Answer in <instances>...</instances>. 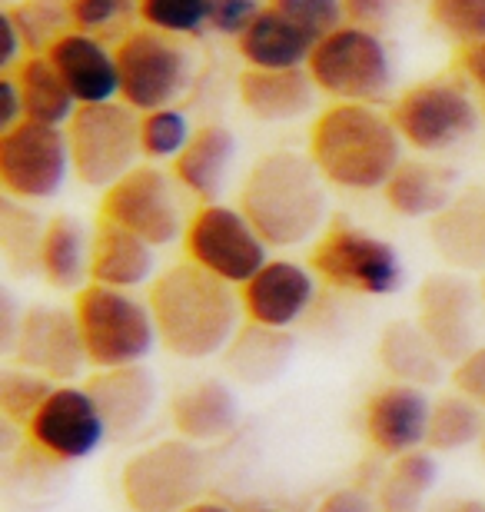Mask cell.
<instances>
[{
	"label": "cell",
	"instance_id": "obj_50",
	"mask_svg": "<svg viewBox=\"0 0 485 512\" xmlns=\"http://www.w3.org/2000/svg\"><path fill=\"white\" fill-rule=\"evenodd\" d=\"M426 512H485L479 499H466V496H446L439 503L426 506Z\"/></svg>",
	"mask_w": 485,
	"mask_h": 512
},
{
	"label": "cell",
	"instance_id": "obj_34",
	"mask_svg": "<svg viewBox=\"0 0 485 512\" xmlns=\"http://www.w3.org/2000/svg\"><path fill=\"white\" fill-rule=\"evenodd\" d=\"M485 436V409L466 393H446L432 403L426 446L432 453H459Z\"/></svg>",
	"mask_w": 485,
	"mask_h": 512
},
{
	"label": "cell",
	"instance_id": "obj_22",
	"mask_svg": "<svg viewBox=\"0 0 485 512\" xmlns=\"http://www.w3.org/2000/svg\"><path fill=\"white\" fill-rule=\"evenodd\" d=\"M157 280V247L137 233L117 227L110 220H97L94 253H90V283L133 290Z\"/></svg>",
	"mask_w": 485,
	"mask_h": 512
},
{
	"label": "cell",
	"instance_id": "obj_9",
	"mask_svg": "<svg viewBox=\"0 0 485 512\" xmlns=\"http://www.w3.org/2000/svg\"><path fill=\"white\" fill-rule=\"evenodd\" d=\"M389 117L402 140L419 153H446L476 137L482 124L476 97L456 77H432L402 90Z\"/></svg>",
	"mask_w": 485,
	"mask_h": 512
},
{
	"label": "cell",
	"instance_id": "obj_30",
	"mask_svg": "<svg viewBox=\"0 0 485 512\" xmlns=\"http://www.w3.org/2000/svg\"><path fill=\"white\" fill-rule=\"evenodd\" d=\"M10 74H14L20 97H24V117L30 124L67 127L74 120L80 104L47 54H27Z\"/></svg>",
	"mask_w": 485,
	"mask_h": 512
},
{
	"label": "cell",
	"instance_id": "obj_8",
	"mask_svg": "<svg viewBox=\"0 0 485 512\" xmlns=\"http://www.w3.org/2000/svg\"><path fill=\"white\" fill-rule=\"evenodd\" d=\"M113 50L120 67V100L137 114L177 107V100L190 90L193 57L180 37L143 24L127 30Z\"/></svg>",
	"mask_w": 485,
	"mask_h": 512
},
{
	"label": "cell",
	"instance_id": "obj_37",
	"mask_svg": "<svg viewBox=\"0 0 485 512\" xmlns=\"http://www.w3.org/2000/svg\"><path fill=\"white\" fill-rule=\"evenodd\" d=\"M54 389H57L54 380L10 363L4 366V373H0V413H4L7 423L27 429L30 419L37 416V409L47 403V396L54 393Z\"/></svg>",
	"mask_w": 485,
	"mask_h": 512
},
{
	"label": "cell",
	"instance_id": "obj_31",
	"mask_svg": "<svg viewBox=\"0 0 485 512\" xmlns=\"http://www.w3.org/2000/svg\"><path fill=\"white\" fill-rule=\"evenodd\" d=\"M293 350L296 340L286 330H270V326L246 320V326H240V333L233 336V343L226 346V370L246 386H260L286 370Z\"/></svg>",
	"mask_w": 485,
	"mask_h": 512
},
{
	"label": "cell",
	"instance_id": "obj_25",
	"mask_svg": "<svg viewBox=\"0 0 485 512\" xmlns=\"http://www.w3.org/2000/svg\"><path fill=\"white\" fill-rule=\"evenodd\" d=\"M240 150V140L226 124H203L196 127L193 140L187 143V150L173 160V177L190 197L203 203H216V197L226 187L230 167Z\"/></svg>",
	"mask_w": 485,
	"mask_h": 512
},
{
	"label": "cell",
	"instance_id": "obj_10",
	"mask_svg": "<svg viewBox=\"0 0 485 512\" xmlns=\"http://www.w3.org/2000/svg\"><path fill=\"white\" fill-rule=\"evenodd\" d=\"M309 266L323 283L359 296H392L406 283V266L389 240L353 223H333L316 240Z\"/></svg>",
	"mask_w": 485,
	"mask_h": 512
},
{
	"label": "cell",
	"instance_id": "obj_33",
	"mask_svg": "<svg viewBox=\"0 0 485 512\" xmlns=\"http://www.w3.org/2000/svg\"><path fill=\"white\" fill-rule=\"evenodd\" d=\"M47 220L24 200H0V250H4L7 270L17 276L40 273V247H44Z\"/></svg>",
	"mask_w": 485,
	"mask_h": 512
},
{
	"label": "cell",
	"instance_id": "obj_6",
	"mask_svg": "<svg viewBox=\"0 0 485 512\" xmlns=\"http://www.w3.org/2000/svg\"><path fill=\"white\" fill-rule=\"evenodd\" d=\"M210 459L183 436L160 439L123 463L120 493L133 512H183L203 496Z\"/></svg>",
	"mask_w": 485,
	"mask_h": 512
},
{
	"label": "cell",
	"instance_id": "obj_51",
	"mask_svg": "<svg viewBox=\"0 0 485 512\" xmlns=\"http://www.w3.org/2000/svg\"><path fill=\"white\" fill-rule=\"evenodd\" d=\"M183 512H233L226 503H216V499H196L193 506H187Z\"/></svg>",
	"mask_w": 485,
	"mask_h": 512
},
{
	"label": "cell",
	"instance_id": "obj_2",
	"mask_svg": "<svg viewBox=\"0 0 485 512\" xmlns=\"http://www.w3.org/2000/svg\"><path fill=\"white\" fill-rule=\"evenodd\" d=\"M240 210L270 247H299L326 227V177L309 153L270 150L246 170Z\"/></svg>",
	"mask_w": 485,
	"mask_h": 512
},
{
	"label": "cell",
	"instance_id": "obj_35",
	"mask_svg": "<svg viewBox=\"0 0 485 512\" xmlns=\"http://www.w3.org/2000/svg\"><path fill=\"white\" fill-rule=\"evenodd\" d=\"M4 10L14 17L17 30L24 34L27 54H47L60 37L77 30L70 0H17V4Z\"/></svg>",
	"mask_w": 485,
	"mask_h": 512
},
{
	"label": "cell",
	"instance_id": "obj_32",
	"mask_svg": "<svg viewBox=\"0 0 485 512\" xmlns=\"http://www.w3.org/2000/svg\"><path fill=\"white\" fill-rule=\"evenodd\" d=\"M439 479L436 456L426 449H412L406 456H396L389 473L379 483V509L383 512H426V499Z\"/></svg>",
	"mask_w": 485,
	"mask_h": 512
},
{
	"label": "cell",
	"instance_id": "obj_15",
	"mask_svg": "<svg viewBox=\"0 0 485 512\" xmlns=\"http://www.w3.org/2000/svg\"><path fill=\"white\" fill-rule=\"evenodd\" d=\"M27 436L44 456L57 459V463H77V459L97 453L110 429L90 389L64 383L30 419Z\"/></svg>",
	"mask_w": 485,
	"mask_h": 512
},
{
	"label": "cell",
	"instance_id": "obj_38",
	"mask_svg": "<svg viewBox=\"0 0 485 512\" xmlns=\"http://www.w3.org/2000/svg\"><path fill=\"white\" fill-rule=\"evenodd\" d=\"M137 17L170 37H196L210 27V0H140Z\"/></svg>",
	"mask_w": 485,
	"mask_h": 512
},
{
	"label": "cell",
	"instance_id": "obj_24",
	"mask_svg": "<svg viewBox=\"0 0 485 512\" xmlns=\"http://www.w3.org/2000/svg\"><path fill=\"white\" fill-rule=\"evenodd\" d=\"M170 423L190 443H216L240 423V399L220 380H196L170 399Z\"/></svg>",
	"mask_w": 485,
	"mask_h": 512
},
{
	"label": "cell",
	"instance_id": "obj_39",
	"mask_svg": "<svg viewBox=\"0 0 485 512\" xmlns=\"http://www.w3.org/2000/svg\"><path fill=\"white\" fill-rule=\"evenodd\" d=\"M429 17L459 47L485 40V0H429Z\"/></svg>",
	"mask_w": 485,
	"mask_h": 512
},
{
	"label": "cell",
	"instance_id": "obj_49",
	"mask_svg": "<svg viewBox=\"0 0 485 512\" xmlns=\"http://www.w3.org/2000/svg\"><path fill=\"white\" fill-rule=\"evenodd\" d=\"M459 70H462V77H466L469 84L482 94V100H485V40H479V44L459 47Z\"/></svg>",
	"mask_w": 485,
	"mask_h": 512
},
{
	"label": "cell",
	"instance_id": "obj_20",
	"mask_svg": "<svg viewBox=\"0 0 485 512\" xmlns=\"http://www.w3.org/2000/svg\"><path fill=\"white\" fill-rule=\"evenodd\" d=\"M236 94H240V104L250 117L263 120V124H290V120L313 114L319 87L313 84L306 67H246L236 80Z\"/></svg>",
	"mask_w": 485,
	"mask_h": 512
},
{
	"label": "cell",
	"instance_id": "obj_36",
	"mask_svg": "<svg viewBox=\"0 0 485 512\" xmlns=\"http://www.w3.org/2000/svg\"><path fill=\"white\" fill-rule=\"evenodd\" d=\"M196 127L180 107H160L140 114V147L150 163H173L187 150Z\"/></svg>",
	"mask_w": 485,
	"mask_h": 512
},
{
	"label": "cell",
	"instance_id": "obj_5",
	"mask_svg": "<svg viewBox=\"0 0 485 512\" xmlns=\"http://www.w3.org/2000/svg\"><path fill=\"white\" fill-rule=\"evenodd\" d=\"M306 70L333 104H379L392 90L389 47L359 24H343L319 40Z\"/></svg>",
	"mask_w": 485,
	"mask_h": 512
},
{
	"label": "cell",
	"instance_id": "obj_16",
	"mask_svg": "<svg viewBox=\"0 0 485 512\" xmlns=\"http://www.w3.org/2000/svg\"><path fill=\"white\" fill-rule=\"evenodd\" d=\"M479 286L459 273H432L419 283L416 323L446 363H462L476 350Z\"/></svg>",
	"mask_w": 485,
	"mask_h": 512
},
{
	"label": "cell",
	"instance_id": "obj_43",
	"mask_svg": "<svg viewBox=\"0 0 485 512\" xmlns=\"http://www.w3.org/2000/svg\"><path fill=\"white\" fill-rule=\"evenodd\" d=\"M452 386H456L459 393H466L469 399H476V403L485 409V346H476L466 360L456 363V370H452Z\"/></svg>",
	"mask_w": 485,
	"mask_h": 512
},
{
	"label": "cell",
	"instance_id": "obj_26",
	"mask_svg": "<svg viewBox=\"0 0 485 512\" xmlns=\"http://www.w3.org/2000/svg\"><path fill=\"white\" fill-rule=\"evenodd\" d=\"M456 170L426 157H406L383 187L392 213L406 220H432L456 200Z\"/></svg>",
	"mask_w": 485,
	"mask_h": 512
},
{
	"label": "cell",
	"instance_id": "obj_4",
	"mask_svg": "<svg viewBox=\"0 0 485 512\" xmlns=\"http://www.w3.org/2000/svg\"><path fill=\"white\" fill-rule=\"evenodd\" d=\"M74 313L94 370L143 363L160 343L150 303L133 290L90 283L77 293Z\"/></svg>",
	"mask_w": 485,
	"mask_h": 512
},
{
	"label": "cell",
	"instance_id": "obj_17",
	"mask_svg": "<svg viewBox=\"0 0 485 512\" xmlns=\"http://www.w3.org/2000/svg\"><path fill=\"white\" fill-rule=\"evenodd\" d=\"M432 399L419 386L389 383L366 399V436L383 456H406L426 446Z\"/></svg>",
	"mask_w": 485,
	"mask_h": 512
},
{
	"label": "cell",
	"instance_id": "obj_13",
	"mask_svg": "<svg viewBox=\"0 0 485 512\" xmlns=\"http://www.w3.org/2000/svg\"><path fill=\"white\" fill-rule=\"evenodd\" d=\"M74 173L67 127L24 124L0 133V187L24 203L54 200Z\"/></svg>",
	"mask_w": 485,
	"mask_h": 512
},
{
	"label": "cell",
	"instance_id": "obj_42",
	"mask_svg": "<svg viewBox=\"0 0 485 512\" xmlns=\"http://www.w3.org/2000/svg\"><path fill=\"white\" fill-rule=\"evenodd\" d=\"M263 0H210V30L240 40L246 27L263 14Z\"/></svg>",
	"mask_w": 485,
	"mask_h": 512
},
{
	"label": "cell",
	"instance_id": "obj_44",
	"mask_svg": "<svg viewBox=\"0 0 485 512\" xmlns=\"http://www.w3.org/2000/svg\"><path fill=\"white\" fill-rule=\"evenodd\" d=\"M316 512H383L379 509V499L369 496L366 489H336V493H329L323 503H319Z\"/></svg>",
	"mask_w": 485,
	"mask_h": 512
},
{
	"label": "cell",
	"instance_id": "obj_40",
	"mask_svg": "<svg viewBox=\"0 0 485 512\" xmlns=\"http://www.w3.org/2000/svg\"><path fill=\"white\" fill-rule=\"evenodd\" d=\"M266 4L309 30L316 40L346 24V0H266Z\"/></svg>",
	"mask_w": 485,
	"mask_h": 512
},
{
	"label": "cell",
	"instance_id": "obj_3",
	"mask_svg": "<svg viewBox=\"0 0 485 512\" xmlns=\"http://www.w3.org/2000/svg\"><path fill=\"white\" fill-rule=\"evenodd\" d=\"M406 140L376 104H329L309 127V147L326 183L343 190H383L406 160Z\"/></svg>",
	"mask_w": 485,
	"mask_h": 512
},
{
	"label": "cell",
	"instance_id": "obj_1",
	"mask_svg": "<svg viewBox=\"0 0 485 512\" xmlns=\"http://www.w3.org/2000/svg\"><path fill=\"white\" fill-rule=\"evenodd\" d=\"M147 303L160 346L177 360H210L226 353L240 333V316H246L236 286L193 260L167 266L150 283Z\"/></svg>",
	"mask_w": 485,
	"mask_h": 512
},
{
	"label": "cell",
	"instance_id": "obj_46",
	"mask_svg": "<svg viewBox=\"0 0 485 512\" xmlns=\"http://www.w3.org/2000/svg\"><path fill=\"white\" fill-rule=\"evenodd\" d=\"M0 37H4V44H0V70L10 74V70L27 57V44H24V34L17 30L14 17H10L7 10H0Z\"/></svg>",
	"mask_w": 485,
	"mask_h": 512
},
{
	"label": "cell",
	"instance_id": "obj_23",
	"mask_svg": "<svg viewBox=\"0 0 485 512\" xmlns=\"http://www.w3.org/2000/svg\"><path fill=\"white\" fill-rule=\"evenodd\" d=\"M90 396L97 399L110 436H130L147 423V416L157 406V376L143 363L117 366V370H97L90 376Z\"/></svg>",
	"mask_w": 485,
	"mask_h": 512
},
{
	"label": "cell",
	"instance_id": "obj_54",
	"mask_svg": "<svg viewBox=\"0 0 485 512\" xmlns=\"http://www.w3.org/2000/svg\"><path fill=\"white\" fill-rule=\"evenodd\" d=\"M10 4H17V0H4V7H10Z\"/></svg>",
	"mask_w": 485,
	"mask_h": 512
},
{
	"label": "cell",
	"instance_id": "obj_11",
	"mask_svg": "<svg viewBox=\"0 0 485 512\" xmlns=\"http://www.w3.org/2000/svg\"><path fill=\"white\" fill-rule=\"evenodd\" d=\"M187 193L177 183V177L160 170L157 163H140L127 177H120L113 187L103 190L100 197V217L117 227L137 233L153 247H167L187 233V217H183V200Z\"/></svg>",
	"mask_w": 485,
	"mask_h": 512
},
{
	"label": "cell",
	"instance_id": "obj_48",
	"mask_svg": "<svg viewBox=\"0 0 485 512\" xmlns=\"http://www.w3.org/2000/svg\"><path fill=\"white\" fill-rule=\"evenodd\" d=\"M20 323H24V310L17 306L14 293L4 290V296H0V353L4 356H10V350H14Z\"/></svg>",
	"mask_w": 485,
	"mask_h": 512
},
{
	"label": "cell",
	"instance_id": "obj_45",
	"mask_svg": "<svg viewBox=\"0 0 485 512\" xmlns=\"http://www.w3.org/2000/svg\"><path fill=\"white\" fill-rule=\"evenodd\" d=\"M396 0H346V24H359V27H383Z\"/></svg>",
	"mask_w": 485,
	"mask_h": 512
},
{
	"label": "cell",
	"instance_id": "obj_19",
	"mask_svg": "<svg viewBox=\"0 0 485 512\" xmlns=\"http://www.w3.org/2000/svg\"><path fill=\"white\" fill-rule=\"evenodd\" d=\"M47 60L57 67L80 107L120 100L117 50L103 44V37L87 34V30H70L47 50Z\"/></svg>",
	"mask_w": 485,
	"mask_h": 512
},
{
	"label": "cell",
	"instance_id": "obj_14",
	"mask_svg": "<svg viewBox=\"0 0 485 512\" xmlns=\"http://www.w3.org/2000/svg\"><path fill=\"white\" fill-rule=\"evenodd\" d=\"M10 360L54 383H74L90 366L77 313L47 303L24 306V323H20Z\"/></svg>",
	"mask_w": 485,
	"mask_h": 512
},
{
	"label": "cell",
	"instance_id": "obj_29",
	"mask_svg": "<svg viewBox=\"0 0 485 512\" xmlns=\"http://www.w3.org/2000/svg\"><path fill=\"white\" fill-rule=\"evenodd\" d=\"M379 363L396 383L409 386H436L442 380V356L429 336L419 330L416 320H392L383 333H379Z\"/></svg>",
	"mask_w": 485,
	"mask_h": 512
},
{
	"label": "cell",
	"instance_id": "obj_41",
	"mask_svg": "<svg viewBox=\"0 0 485 512\" xmlns=\"http://www.w3.org/2000/svg\"><path fill=\"white\" fill-rule=\"evenodd\" d=\"M74 4V24L87 34H113L127 17L140 14V0H70Z\"/></svg>",
	"mask_w": 485,
	"mask_h": 512
},
{
	"label": "cell",
	"instance_id": "obj_47",
	"mask_svg": "<svg viewBox=\"0 0 485 512\" xmlns=\"http://www.w3.org/2000/svg\"><path fill=\"white\" fill-rule=\"evenodd\" d=\"M24 97H20V87L14 74H4L0 77V133L24 124Z\"/></svg>",
	"mask_w": 485,
	"mask_h": 512
},
{
	"label": "cell",
	"instance_id": "obj_27",
	"mask_svg": "<svg viewBox=\"0 0 485 512\" xmlns=\"http://www.w3.org/2000/svg\"><path fill=\"white\" fill-rule=\"evenodd\" d=\"M319 40L293 24L290 17H283L280 10L270 4L263 7V14L246 27V34L236 40V50L246 60V67H263V70H293L306 67L313 57V47Z\"/></svg>",
	"mask_w": 485,
	"mask_h": 512
},
{
	"label": "cell",
	"instance_id": "obj_18",
	"mask_svg": "<svg viewBox=\"0 0 485 512\" xmlns=\"http://www.w3.org/2000/svg\"><path fill=\"white\" fill-rule=\"evenodd\" d=\"M240 296L250 323L290 330L316 300V276L293 260H270L250 283L240 286Z\"/></svg>",
	"mask_w": 485,
	"mask_h": 512
},
{
	"label": "cell",
	"instance_id": "obj_53",
	"mask_svg": "<svg viewBox=\"0 0 485 512\" xmlns=\"http://www.w3.org/2000/svg\"><path fill=\"white\" fill-rule=\"evenodd\" d=\"M250 512H280V509H250Z\"/></svg>",
	"mask_w": 485,
	"mask_h": 512
},
{
	"label": "cell",
	"instance_id": "obj_55",
	"mask_svg": "<svg viewBox=\"0 0 485 512\" xmlns=\"http://www.w3.org/2000/svg\"><path fill=\"white\" fill-rule=\"evenodd\" d=\"M482 453H485V436H482Z\"/></svg>",
	"mask_w": 485,
	"mask_h": 512
},
{
	"label": "cell",
	"instance_id": "obj_52",
	"mask_svg": "<svg viewBox=\"0 0 485 512\" xmlns=\"http://www.w3.org/2000/svg\"><path fill=\"white\" fill-rule=\"evenodd\" d=\"M479 296H482V306H485V273H482V280H479Z\"/></svg>",
	"mask_w": 485,
	"mask_h": 512
},
{
	"label": "cell",
	"instance_id": "obj_7",
	"mask_svg": "<svg viewBox=\"0 0 485 512\" xmlns=\"http://www.w3.org/2000/svg\"><path fill=\"white\" fill-rule=\"evenodd\" d=\"M74 177L84 187L107 190L140 167V114L123 100L80 107L67 124Z\"/></svg>",
	"mask_w": 485,
	"mask_h": 512
},
{
	"label": "cell",
	"instance_id": "obj_28",
	"mask_svg": "<svg viewBox=\"0 0 485 512\" xmlns=\"http://www.w3.org/2000/svg\"><path fill=\"white\" fill-rule=\"evenodd\" d=\"M90 253H94V230L74 213H57L47 220L44 247H40V276L47 286L64 293H80L90 286Z\"/></svg>",
	"mask_w": 485,
	"mask_h": 512
},
{
	"label": "cell",
	"instance_id": "obj_21",
	"mask_svg": "<svg viewBox=\"0 0 485 512\" xmlns=\"http://www.w3.org/2000/svg\"><path fill=\"white\" fill-rule=\"evenodd\" d=\"M429 243L456 273H485V187L456 193L439 217L429 220Z\"/></svg>",
	"mask_w": 485,
	"mask_h": 512
},
{
	"label": "cell",
	"instance_id": "obj_12",
	"mask_svg": "<svg viewBox=\"0 0 485 512\" xmlns=\"http://www.w3.org/2000/svg\"><path fill=\"white\" fill-rule=\"evenodd\" d=\"M187 260L200 263L220 280L243 286L270 263V243H266L240 207L226 203H203L183 233Z\"/></svg>",
	"mask_w": 485,
	"mask_h": 512
}]
</instances>
